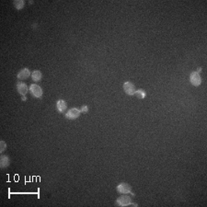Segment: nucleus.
<instances>
[{
	"label": "nucleus",
	"mask_w": 207,
	"mask_h": 207,
	"mask_svg": "<svg viewBox=\"0 0 207 207\" xmlns=\"http://www.w3.org/2000/svg\"><path fill=\"white\" fill-rule=\"evenodd\" d=\"M30 91L31 95L35 98H40L43 96V89L37 84H31L30 87Z\"/></svg>",
	"instance_id": "obj_1"
},
{
	"label": "nucleus",
	"mask_w": 207,
	"mask_h": 207,
	"mask_svg": "<svg viewBox=\"0 0 207 207\" xmlns=\"http://www.w3.org/2000/svg\"><path fill=\"white\" fill-rule=\"evenodd\" d=\"M123 90H124V92H125L129 96H134V93H135V91H136L134 85L133 84V83L129 82V81L125 82L123 84Z\"/></svg>",
	"instance_id": "obj_2"
},
{
	"label": "nucleus",
	"mask_w": 207,
	"mask_h": 207,
	"mask_svg": "<svg viewBox=\"0 0 207 207\" xmlns=\"http://www.w3.org/2000/svg\"><path fill=\"white\" fill-rule=\"evenodd\" d=\"M190 80H191V83L195 86V87H198L202 84V78H201V76L199 75V73L197 72H192L190 76Z\"/></svg>",
	"instance_id": "obj_3"
},
{
	"label": "nucleus",
	"mask_w": 207,
	"mask_h": 207,
	"mask_svg": "<svg viewBox=\"0 0 207 207\" xmlns=\"http://www.w3.org/2000/svg\"><path fill=\"white\" fill-rule=\"evenodd\" d=\"M117 191L120 193L127 194V193H130L131 192L132 188H131V186L129 184H127V183H120L118 185V187H117Z\"/></svg>",
	"instance_id": "obj_4"
},
{
	"label": "nucleus",
	"mask_w": 207,
	"mask_h": 207,
	"mask_svg": "<svg viewBox=\"0 0 207 207\" xmlns=\"http://www.w3.org/2000/svg\"><path fill=\"white\" fill-rule=\"evenodd\" d=\"M80 113H81L80 110H78V109H76V108H72V109H70V110L66 112V117L67 119H69V120H75V119H76V118L79 117Z\"/></svg>",
	"instance_id": "obj_5"
},
{
	"label": "nucleus",
	"mask_w": 207,
	"mask_h": 207,
	"mask_svg": "<svg viewBox=\"0 0 207 207\" xmlns=\"http://www.w3.org/2000/svg\"><path fill=\"white\" fill-rule=\"evenodd\" d=\"M117 204L121 205V206H127V205H130V204H133L132 203V201H131V198L127 195H122L121 197H119L117 199Z\"/></svg>",
	"instance_id": "obj_6"
},
{
	"label": "nucleus",
	"mask_w": 207,
	"mask_h": 207,
	"mask_svg": "<svg viewBox=\"0 0 207 207\" xmlns=\"http://www.w3.org/2000/svg\"><path fill=\"white\" fill-rule=\"evenodd\" d=\"M17 89H18V92L21 96H25L28 93V91H29L28 86L23 82H18V84H17Z\"/></svg>",
	"instance_id": "obj_7"
},
{
	"label": "nucleus",
	"mask_w": 207,
	"mask_h": 207,
	"mask_svg": "<svg viewBox=\"0 0 207 207\" xmlns=\"http://www.w3.org/2000/svg\"><path fill=\"white\" fill-rule=\"evenodd\" d=\"M31 76V72L28 68H23L21 69L18 74V78L20 79V80H24V79H27L29 78V76Z\"/></svg>",
	"instance_id": "obj_8"
},
{
	"label": "nucleus",
	"mask_w": 207,
	"mask_h": 207,
	"mask_svg": "<svg viewBox=\"0 0 207 207\" xmlns=\"http://www.w3.org/2000/svg\"><path fill=\"white\" fill-rule=\"evenodd\" d=\"M66 102L64 100V99H59L57 102H56V109L59 112H64L66 111Z\"/></svg>",
	"instance_id": "obj_9"
},
{
	"label": "nucleus",
	"mask_w": 207,
	"mask_h": 207,
	"mask_svg": "<svg viewBox=\"0 0 207 207\" xmlns=\"http://www.w3.org/2000/svg\"><path fill=\"white\" fill-rule=\"evenodd\" d=\"M0 167H1L2 169H5L7 168L8 166L9 165L10 163V159L8 156H1V159H0Z\"/></svg>",
	"instance_id": "obj_10"
},
{
	"label": "nucleus",
	"mask_w": 207,
	"mask_h": 207,
	"mask_svg": "<svg viewBox=\"0 0 207 207\" xmlns=\"http://www.w3.org/2000/svg\"><path fill=\"white\" fill-rule=\"evenodd\" d=\"M41 77H43V75H41V72L39 71V70H35L31 73V79L34 81V82H38L41 79Z\"/></svg>",
	"instance_id": "obj_11"
},
{
	"label": "nucleus",
	"mask_w": 207,
	"mask_h": 207,
	"mask_svg": "<svg viewBox=\"0 0 207 207\" xmlns=\"http://www.w3.org/2000/svg\"><path fill=\"white\" fill-rule=\"evenodd\" d=\"M14 6L17 9H21L24 8L25 2L22 1V0H17V1H14Z\"/></svg>",
	"instance_id": "obj_12"
},
{
	"label": "nucleus",
	"mask_w": 207,
	"mask_h": 207,
	"mask_svg": "<svg viewBox=\"0 0 207 207\" xmlns=\"http://www.w3.org/2000/svg\"><path fill=\"white\" fill-rule=\"evenodd\" d=\"M134 95H136L139 99H144V97H146L147 93L144 92L143 89H138V90H136V91H135Z\"/></svg>",
	"instance_id": "obj_13"
},
{
	"label": "nucleus",
	"mask_w": 207,
	"mask_h": 207,
	"mask_svg": "<svg viewBox=\"0 0 207 207\" xmlns=\"http://www.w3.org/2000/svg\"><path fill=\"white\" fill-rule=\"evenodd\" d=\"M0 146H1L0 151H1V153H2V152H4V151L6 150V148H7V144H6V143H5L4 141H1V142H0Z\"/></svg>",
	"instance_id": "obj_14"
},
{
	"label": "nucleus",
	"mask_w": 207,
	"mask_h": 207,
	"mask_svg": "<svg viewBox=\"0 0 207 207\" xmlns=\"http://www.w3.org/2000/svg\"><path fill=\"white\" fill-rule=\"evenodd\" d=\"M80 112H83V113H87L88 112H89V108H88V106H82L81 107V109H80Z\"/></svg>",
	"instance_id": "obj_15"
},
{
	"label": "nucleus",
	"mask_w": 207,
	"mask_h": 207,
	"mask_svg": "<svg viewBox=\"0 0 207 207\" xmlns=\"http://www.w3.org/2000/svg\"><path fill=\"white\" fill-rule=\"evenodd\" d=\"M22 100H26V97L25 96H22Z\"/></svg>",
	"instance_id": "obj_16"
}]
</instances>
